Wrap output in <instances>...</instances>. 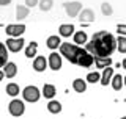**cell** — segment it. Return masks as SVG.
I'll use <instances>...</instances> for the list:
<instances>
[{
	"instance_id": "obj_4",
	"label": "cell",
	"mask_w": 126,
	"mask_h": 119,
	"mask_svg": "<svg viewBox=\"0 0 126 119\" xmlns=\"http://www.w3.org/2000/svg\"><path fill=\"white\" fill-rule=\"evenodd\" d=\"M63 8H65L66 14L69 17H76V16H79V13L82 10V3L80 2H65L63 3Z\"/></svg>"
},
{
	"instance_id": "obj_33",
	"label": "cell",
	"mask_w": 126,
	"mask_h": 119,
	"mask_svg": "<svg viewBox=\"0 0 126 119\" xmlns=\"http://www.w3.org/2000/svg\"><path fill=\"white\" fill-rule=\"evenodd\" d=\"M121 66H123L125 69H126V60H123V63H121Z\"/></svg>"
},
{
	"instance_id": "obj_20",
	"label": "cell",
	"mask_w": 126,
	"mask_h": 119,
	"mask_svg": "<svg viewBox=\"0 0 126 119\" xmlns=\"http://www.w3.org/2000/svg\"><path fill=\"white\" fill-rule=\"evenodd\" d=\"M46 44H47L49 49H57V47L62 44V42H60V36H49L47 41H46Z\"/></svg>"
},
{
	"instance_id": "obj_27",
	"label": "cell",
	"mask_w": 126,
	"mask_h": 119,
	"mask_svg": "<svg viewBox=\"0 0 126 119\" xmlns=\"http://www.w3.org/2000/svg\"><path fill=\"white\" fill-rule=\"evenodd\" d=\"M101 11H102V14H104V16H112V13H113V8L110 6V3L104 2V3L101 5Z\"/></svg>"
},
{
	"instance_id": "obj_34",
	"label": "cell",
	"mask_w": 126,
	"mask_h": 119,
	"mask_svg": "<svg viewBox=\"0 0 126 119\" xmlns=\"http://www.w3.org/2000/svg\"><path fill=\"white\" fill-rule=\"evenodd\" d=\"M125 85H126V77H125Z\"/></svg>"
},
{
	"instance_id": "obj_6",
	"label": "cell",
	"mask_w": 126,
	"mask_h": 119,
	"mask_svg": "<svg viewBox=\"0 0 126 119\" xmlns=\"http://www.w3.org/2000/svg\"><path fill=\"white\" fill-rule=\"evenodd\" d=\"M25 31V25L24 24H17V25H8L6 28H5V33L8 35V36H21V35Z\"/></svg>"
},
{
	"instance_id": "obj_31",
	"label": "cell",
	"mask_w": 126,
	"mask_h": 119,
	"mask_svg": "<svg viewBox=\"0 0 126 119\" xmlns=\"http://www.w3.org/2000/svg\"><path fill=\"white\" fill-rule=\"evenodd\" d=\"M10 3H11V0H0V6H6Z\"/></svg>"
},
{
	"instance_id": "obj_19",
	"label": "cell",
	"mask_w": 126,
	"mask_h": 119,
	"mask_svg": "<svg viewBox=\"0 0 126 119\" xmlns=\"http://www.w3.org/2000/svg\"><path fill=\"white\" fill-rule=\"evenodd\" d=\"M8 63V52H6V47L0 42V67H3Z\"/></svg>"
},
{
	"instance_id": "obj_23",
	"label": "cell",
	"mask_w": 126,
	"mask_h": 119,
	"mask_svg": "<svg viewBox=\"0 0 126 119\" xmlns=\"http://www.w3.org/2000/svg\"><path fill=\"white\" fill-rule=\"evenodd\" d=\"M74 42L79 44V46L85 44V42H87V33H85V31H77V33L74 35Z\"/></svg>"
},
{
	"instance_id": "obj_11",
	"label": "cell",
	"mask_w": 126,
	"mask_h": 119,
	"mask_svg": "<svg viewBox=\"0 0 126 119\" xmlns=\"http://www.w3.org/2000/svg\"><path fill=\"white\" fill-rule=\"evenodd\" d=\"M46 66H47V61H46L44 57H38V58L33 60V69L38 71V72H43L46 69Z\"/></svg>"
},
{
	"instance_id": "obj_10",
	"label": "cell",
	"mask_w": 126,
	"mask_h": 119,
	"mask_svg": "<svg viewBox=\"0 0 126 119\" xmlns=\"http://www.w3.org/2000/svg\"><path fill=\"white\" fill-rule=\"evenodd\" d=\"M29 13H30L29 6H24V5H17V6H16V19H17V21L25 19L27 16H29Z\"/></svg>"
},
{
	"instance_id": "obj_18",
	"label": "cell",
	"mask_w": 126,
	"mask_h": 119,
	"mask_svg": "<svg viewBox=\"0 0 126 119\" xmlns=\"http://www.w3.org/2000/svg\"><path fill=\"white\" fill-rule=\"evenodd\" d=\"M43 96H44L46 99H52L54 96H55V86H52V85H44V88H43Z\"/></svg>"
},
{
	"instance_id": "obj_30",
	"label": "cell",
	"mask_w": 126,
	"mask_h": 119,
	"mask_svg": "<svg viewBox=\"0 0 126 119\" xmlns=\"http://www.w3.org/2000/svg\"><path fill=\"white\" fill-rule=\"evenodd\" d=\"M36 5H38V0H25V6H29V8H33Z\"/></svg>"
},
{
	"instance_id": "obj_35",
	"label": "cell",
	"mask_w": 126,
	"mask_h": 119,
	"mask_svg": "<svg viewBox=\"0 0 126 119\" xmlns=\"http://www.w3.org/2000/svg\"><path fill=\"white\" fill-rule=\"evenodd\" d=\"M121 119H126V116H125V118H121Z\"/></svg>"
},
{
	"instance_id": "obj_21",
	"label": "cell",
	"mask_w": 126,
	"mask_h": 119,
	"mask_svg": "<svg viewBox=\"0 0 126 119\" xmlns=\"http://www.w3.org/2000/svg\"><path fill=\"white\" fill-rule=\"evenodd\" d=\"M115 39H117V49H118V52L126 53V38L120 35V36L115 38Z\"/></svg>"
},
{
	"instance_id": "obj_3",
	"label": "cell",
	"mask_w": 126,
	"mask_h": 119,
	"mask_svg": "<svg viewBox=\"0 0 126 119\" xmlns=\"http://www.w3.org/2000/svg\"><path fill=\"white\" fill-rule=\"evenodd\" d=\"M22 96H24V99H25L27 102H38V99L41 97L39 96V91H38V88L36 86H25L24 88V91H22Z\"/></svg>"
},
{
	"instance_id": "obj_16",
	"label": "cell",
	"mask_w": 126,
	"mask_h": 119,
	"mask_svg": "<svg viewBox=\"0 0 126 119\" xmlns=\"http://www.w3.org/2000/svg\"><path fill=\"white\" fill-rule=\"evenodd\" d=\"M94 58V57H93ZM94 64H96V67L98 69H101V67H107V66H110L112 64V58H94Z\"/></svg>"
},
{
	"instance_id": "obj_32",
	"label": "cell",
	"mask_w": 126,
	"mask_h": 119,
	"mask_svg": "<svg viewBox=\"0 0 126 119\" xmlns=\"http://www.w3.org/2000/svg\"><path fill=\"white\" fill-rule=\"evenodd\" d=\"M3 77H5V72H3V71H0V82H2Z\"/></svg>"
},
{
	"instance_id": "obj_26",
	"label": "cell",
	"mask_w": 126,
	"mask_h": 119,
	"mask_svg": "<svg viewBox=\"0 0 126 119\" xmlns=\"http://www.w3.org/2000/svg\"><path fill=\"white\" fill-rule=\"evenodd\" d=\"M6 93H8V96H17L19 94V86L16 85V83H10V85L6 86Z\"/></svg>"
},
{
	"instance_id": "obj_9",
	"label": "cell",
	"mask_w": 126,
	"mask_h": 119,
	"mask_svg": "<svg viewBox=\"0 0 126 119\" xmlns=\"http://www.w3.org/2000/svg\"><path fill=\"white\" fill-rule=\"evenodd\" d=\"M49 66H50V69L52 71H58L62 67V58H60V55L58 53H50V57H49Z\"/></svg>"
},
{
	"instance_id": "obj_14",
	"label": "cell",
	"mask_w": 126,
	"mask_h": 119,
	"mask_svg": "<svg viewBox=\"0 0 126 119\" xmlns=\"http://www.w3.org/2000/svg\"><path fill=\"white\" fill-rule=\"evenodd\" d=\"M58 33L62 35V36L68 38L71 35L74 33V25H71V24H65V25H60V28H58Z\"/></svg>"
},
{
	"instance_id": "obj_22",
	"label": "cell",
	"mask_w": 126,
	"mask_h": 119,
	"mask_svg": "<svg viewBox=\"0 0 126 119\" xmlns=\"http://www.w3.org/2000/svg\"><path fill=\"white\" fill-rule=\"evenodd\" d=\"M47 110H49L50 113H54V114L60 113V111H62V105H60V102L50 100V102H49V105H47Z\"/></svg>"
},
{
	"instance_id": "obj_17",
	"label": "cell",
	"mask_w": 126,
	"mask_h": 119,
	"mask_svg": "<svg viewBox=\"0 0 126 119\" xmlns=\"http://www.w3.org/2000/svg\"><path fill=\"white\" fill-rule=\"evenodd\" d=\"M36 49H38V44L35 41H32L29 46H27V49H25V57L27 58H33L35 55H36Z\"/></svg>"
},
{
	"instance_id": "obj_29",
	"label": "cell",
	"mask_w": 126,
	"mask_h": 119,
	"mask_svg": "<svg viewBox=\"0 0 126 119\" xmlns=\"http://www.w3.org/2000/svg\"><path fill=\"white\" fill-rule=\"evenodd\" d=\"M117 33H120L121 36H126V25L125 24H120V25L117 27Z\"/></svg>"
},
{
	"instance_id": "obj_5",
	"label": "cell",
	"mask_w": 126,
	"mask_h": 119,
	"mask_svg": "<svg viewBox=\"0 0 126 119\" xmlns=\"http://www.w3.org/2000/svg\"><path fill=\"white\" fill-rule=\"evenodd\" d=\"M8 111H10L11 116L17 118V116H22V114H24L25 107H24L22 100H11V104L8 105Z\"/></svg>"
},
{
	"instance_id": "obj_28",
	"label": "cell",
	"mask_w": 126,
	"mask_h": 119,
	"mask_svg": "<svg viewBox=\"0 0 126 119\" xmlns=\"http://www.w3.org/2000/svg\"><path fill=\"white\" fill-rule=\"evenodd\" d=\"M99 78H101V75L98 72H92V74L87 75V82H88V83H96Z\"/></svg>"
},
{
	"instance_id": "obj_24",
	"label": "cell",
	"mask_w": 126,
	"mask_h": 119,
	"mask_svg": "<svg viewBox=\"0 0 126 119\" xmlns=\"http://www.w3.org/2000/svg\"><path fill=\"white\" fill-rule=\"evenodd\" d=\"M121 82H123V77H121L120 74L113 75V80L110 82V83H112V86H113V89H115V91H120L121 89V86H123V83H121Z\"/></svg>"
},
{
	"instance_id": "obj_8",
	"label": "cell",
	"mask_w": 126,
	"mask_h": 119,
	"mask_svg": "<svg viewBox=\"0 0 126 119\" xmlns=\"http://www.w3.org/2000/svg\"><path fill=\"white\" fill-rule=\"evenodd\" d=\"M79 19H80L84 24L87 22H93L94 21V13L93 10H90V8H85V10H80V13H79Z\"/></svg>"
},
{
	"instance_id": "obj_25",
	"label": "cell",
	"mask_w": 126,
	"mask_h": 119,
	"mask_svg": "<svg viewBox=\"0 0 126 119\" xmlns=\"http://www.w3.org/2000/svg\"><path fill=\"white\" fill-rule=\"evenodd\" d=\"M38 5H39V10L41 11H49L54 6V0H39Z\"/></svg>"
},
{
	"instance_id": "obj_13",
	"label": "cell",
	"mask_w": 126,
	"mask_h": 119,
	"mask_svg": "<svg viewBox=\"0 0 126 119\" xmlns=\"http://www.w3.org/2000/svg\"><path fill=\"white\" fill-rule=\"evenodd\" d=\"M112 75H113V69L110 66H107V67H106V71H104V74H102V77H101V85L102 86H107L109 83H110Z\"/></svg>"
},
{
	"instance_id": "obj_15",
	"label": "cell",
	"mask_w": 126,
	"mask_h": 119,
	"mask_svg": "<svg viewBox=\"0 0 126 119\" xmlns=\"http://www.w3.org/2000/svg\"><path fill=\"white\" fill-rule=\"evenodd\" d=\"M73 88L76 93H85L87 89V83L82 80V78H76V80L73 82Z\"/></svg>"
},
{
	"instance_id": "obj_12",
	"label": "cell",
	"mask_w": 126,
	"mask_h": 119,
	"mask_svg": "<svg viewBox=\"0 0 126 119\" xmlns=\"http://www.w3.org/2000/svg\"><path fill=\"white\" fill-rule=\"evenodd\" d=\"M5 77H8V78H13L16 74H17V66L14 64V63H6L5 64Z\"/></svg>"
},
{
	"instance_id": "obj_1",
	"label": "cell",
	"mask_w": 126,
	"mask_h": 119,
	"mask_svg": "<svg viewBox=\"0 0 126 119\" xmlns=\"http://www.w3.org/2000/svg\"><path fill=\"white\" fill-rule=\"evenodd\" d=\"M117 49V39L109 31H96L87 44V50L94 58H107Z\"/></svg>"
},
{
	"instance_id": "obj_7",
	"label": "cell",
	"mask_w": 126,
	"mask_h": 119,
	"mask_svg": "<svg viewBox=\"0 0 126 119\" xmlns=\"http://www.w3.org/2000/svg\"><path fill=\"white\" fill-rule=\"evenodd\" d=\"M6 46H8V49H10L11 52H19V50H22V47H24V39L22 38H17V39L10 38L6 41Z\"/></svg>"
},
{
	"instance_id": "obj_2",
	"label": "cell",
	"mask_w": 126,
	"mask_h": 119,
	"mask_svg": "<svg viewBox=\"0 0 126 119\" xmlns=\"http://www.w3.org/2000/svg\"><path fill=\"white\" fill-rule=\"evenodd\" d=\"M58 47H60V53L65 58H68V61L73 63V64H77L82 67H90L94 61L93 55L87 49H80V47L69 44V42H63Z\"/></svg>"
}]
</instances>
